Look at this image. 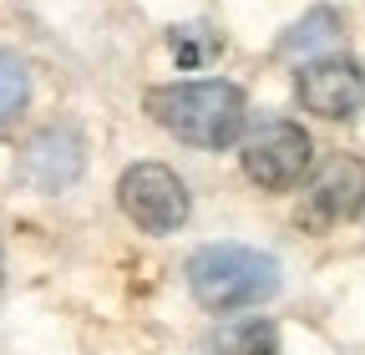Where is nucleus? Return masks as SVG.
I'll return each mask as SVG.
<instances>
[{
	"instance_id": "f257e3e1",
	"label": "nucleus",
	"mask_w": 365,
	"mask_h": 355,
	"mask_svg": "<svg viewBox=\"0 0 365 355\" xmlns=\"http://www.w3.org/2000/svg\"><path fill=\"white\" fill-rule=\"evenodd\" d=\"M148 112L193 148H228L244 127V92L228 81H178L153 86Z\"/></svg>"
},
{
	"instance_id": "f03ea898",
	"label": "nucleus",
	"mask_w": 365,
	"mask_h": 355,
	"mask_svg": "<svg viewBox=\"0 0 365 355\" xmlns=\"http://www.w3.org/2000/svg\"><path fill=\"white\" fill-rule=\"evenodd\" d=\"M188 289L203 309H249L279 289L274 254H259L249 244H208L188 259Z\"/></svg>"
},
{
	"instance_id": "7ed1b4c3",
	"label": "nucleus",
	"mask_w": 365,
	"mask_h": 355,
	"mask_svg": "<svg viewBox=\"0 0 365 355\" xmlns=\"http://www.w3.org/2000/svg\"><path fill=\"white\" fill-rule=\"evenodd\" d=\"M244 173L254 178L259 188L269 193H289L299 178L309 173V158H314V143L299 122H284V117H269L249 132L244 143Z\"/></svg>"
},
{
	"instance_id": "20e7f679",
	"label": "nucleus",
	"mask_w": 365,
	"mask_h": 355,
	"mask_svg": "<svg viewBox=\"0 0 365 355\" xmlns=\"http://www.w3.org/2000/svg\"><path fill=\"white\" fill-rule=\"evenodd\" d=\"M117 198H122V213L143 234H173V229L188 224V188H182V178L163 163L127 168L122 183H117Z\"/></svg>"
},
{
	"instance_id": "39448f33",
	"label": "nucleus",
	"mask_w": 365,
	"mask_h": 355,
	"mask_svg": "<svg viewBox=\"0 0 365 355\" xmlns=\"http://www.w3.org/2000/svg\"><path fill=\"white\" fill-rule=\"evenodd\" d=\"M365 208V163L350 153H335L314 173V183L299 193V229L304 234H330Z\"/></svg>"
},
{
	"instance_id": "423d86ee",
	"label": "nucleus",
	"mask_w": 365,
	"mask_h": 355,
	"mask_svg": "<svg viewBox=\"0 0 365 355\" xmlns=\"http://www.w3.org/2000/svg\"><path fill=\"white\" fill-rule=\"evenodd\" d=\"M294 92H299L304 112L325 117V122H345L365 107V71L350 56H319V61L299 66Z\"/></svg>"
},
{
	"instance_id": "0eeeda50",
	"label": "nucleus",
	"mask_w": 365,
	"mask_h": 355,
	"mask_svg": "<svg viewBox=\"0 0 365 355\" xmlns=\"http://www.w3.org/2000/svg\"><path fill=\"white\" fill-rule=\"evenodd\" d=\"M26 183L41 188V193H61L66 183H76L81 178V143L76 132H41V138L26 148Z\"/></svg>"
},
{
	"instance_id": "6e6552de",
	"label": "nucleus",
	"mask_w": 365,
	"mask_h": 355,
	"mask_svg": "<svg viewBox=\"0 0 365 355\" xmlns=\"http://www.w3.org/2000/svg\"><path fill=\"white\" fill-rule=\"evenodd\" d=\"M340 41H345V21H340L330 6H314L309 16H299V21L284 31L279 51H284V56H309V51H335Z\"/></svg>"
},
{
	"instance_id": "1a4fd4ad",
	"label": "nucleus",
	"mask_w": 365,
	"mask_h": 355,
	"mask_svg": "<svg viewBox=\"0 0 365 355\" xmlns=\"http://www.w3.org/2000/svg\"><path fill=\"white\" fill-rule=\"evenodd\" d=\"M208 355H279V330H274V320H234L223 325L208 345Z\"/></svg>"
},
{
	"instance_id": "9d476101",
	"label": "nucleus",
	"mask_w": 365,
	"mask_h": 355,
	"mask_svg": "<svg viewBox=\"0 0 365 355\" xmlns=\"http://www.w3.org/2000/svg\"><path fill=\"white\" fill-rule=\"evenodd\" d=\"M26 102H31V76H26V61H21L16 51H0V132L21 122Z\"/></svg>"
},
{
	"instance_id": "9b49d317",
	"label": "nucleus",
	"mask_w": 365,
	"mask_h": 355,
	"mask_svg": "<svg viewBox=\"0 0 365 355\" xmlns=\"http://www.w3.org/2000/svg\"><path fill=\"white\" fill-rule=\"evenodd\" d=\"M168 46H173L178 66H203L208 56H218V51H223V41H218L208 26H178V31L168 36Z\"/></svg>"
}]
</instances>
